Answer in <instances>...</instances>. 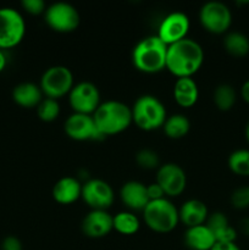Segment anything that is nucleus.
Masks as SVG:
<instances>
[{
	"label": "nucleus",
	"instance_id": "obj_1",
	"mask_svg": "<svg viewBox=\"0 0 249 250\" xmlns=\"http://www.w3.org/2000/svg\"><path fill=\"white\" fill-rule=\"evenodd\" d=\"M204 62V50L197 41L185 38L167 46L166 68L180 77H192Z\"/></svg>",
	"mask_w": 249,
	"mask_h": 250
},
{
	"label": "nucleus",
	"instance_id": "obj_2",
	"mask_svg": "<svg viewBox=\"0 0 249 250\" xmlns=\"http://www.w3.org/2000/svg\"><path fill=\"white\" fill-rule=\"evenodd\" d=\"M93 119L104 137L121 133L133 122L131 107L119 100H106L100 103L93 114Z\"/></svg>",
	"mask_w": 249,
	"mask_h": 250
},
{
	"label": "nucleus",
	"instance_id": "obj_3",
	"mask_svg": "<svg viewBox=\"0 0 249 250\" xmlns=\"http://www.w3.org/2000/svg\"><path fill=\"white\" fill-rule=\"evenodd\" d=\"M167 45L158 36L141 39L132 50V61L137 70L144 73H158L166 68Z\"/></svg>",
	"mask_w": 249,
	"mask_h": 250
},
{
	"label": "nucleus",
	"instance_id": "obj_4",
	"mask_svg": "<svg viewBox=\"0 0 249 250\" xmlns=\"http://www.w3.org/2000/svg\"><path fill=\"white\" fill-rule=\"evenodd\" d=\"M131 110L132 120L143 131H155L163 127L167 119L165 105L159 98L151 94L141 95Z\"/></svg>",
	"mask_w": 249,
	"mask_h": 250
},
{
	"label": "nucleus",
	"instance_id": "obj_5",
	"mask_svg": "<svg viewBox=\"0 0 249 250\" xmlns=\"http://www.w3.org/2000/svg\"><path fill=\"white\" fill-rule=\"evenodd\" d=\"M144 222L156 233H168L180 222L178 209L166 198L151 200L143 210Z\"/></svg>",
	"mask_w": 249,
	"mask_h": 250
},
{
	"label": "nucleus",
	"instance_id": "obj_6",
	"mask_svg": "<svg viewBox=\"0 0 249 250\" xmlns=\"http://www.w3.org/2000/svg\"><path fill=\"white\" fill-rule=\"evenodd\" d=\"M73 85L75 82L72 71L67 66L62 65H55L46 68L39 82V87L44 97L55 100L68 95Z\"/></svg>",
	"mask_w": 249,
	"mask_h": 250
},
{
	"label": "nucleus",
	"instance_id": "obj_7",
	"mask_svg": "<svg viewBox=\"0 0 249 250\" xmlns=\"http://www.w3.org/2000/svg\"><path fill=\"white\" fill-rule=\"evenodd\" d=\"M26 34V22L19 10L0 7V49L19 45Z\"/></svg>",
	"mask_w": 249,
	"mask_h": 250
},
{
	"label": "nucleus",
	"instance_id": "obj_8",
	"mask_svg": "<svg viewBox=\"0 0 249 250\" xmlns=\"http://www.w3.org/2000/svg\"><path fill=\"white\" fill-rule=\"evenodd\" d=\"M44 20L51 29L60 33L75 31L81 21L78 10L66 1H56L46 6Z\"/></svg>",
	"mask_w": 249,
	"mask_h": 250
},
{
	"label": "nucleus",
	"instance_id": "obj_9",
	"mask_svg": "<svg viewBox=\"0 0 249 250\" xmlns=\"http://www.w3.org/2000/svg\"><path fill=\"white\" fill-rule=\"evenodd\" d=\"M199 21L208 32L221 34L232 24V12L225 2L211 0L200 7Z\"/></svg>",
	"mask_w": 249,
	"mask_h": 250
},
{
	"label": "nucleus",
	"instance_id": "obj_10",
	"mask_svg": "<svg viewBox=\"0 0 249 250\" xmlns=\"http://www.w3.org/2000/svg\"><path fill=\"white\" fill-rule=\"evenodd\" d=\"M68 103L73 112L93 115L100 105V92L94 83L83 81L73 85L68 93Z\"/></svg>",
	"mask_w": 249,
	"mask_h": 250
},
{
	"label": "nucleus",
	"instance_id": "obj_11",
	"mask_svg": "<svg viewBox=\"0 0 249 250\" xmlns=\"http://www.w3.org/2000/svg\"><path fill=\"white\" fill-rule=\"evenodd\" d=\"M81 198L92 210H106L114 203L115 194L109 183L100 178H92L82 185Z\"/></svg>",
	"mask_w": 249,
	"mask_h": 250
},
{
	"label": "nucleus",
	"instance_id": "obj_12",
	"mask_svg": "<svg viewBox=\"0 0 249 250\" xmlns=\"http://www.w3.org/2000/svg\"><path fill=\"white\" fill-rule=\"evenodd\" d=\"M63 129H65V133L73 141L84 142L104 139V136L100 133L95 125L93 115L73 112L66 119Z\"/></svg>",
	"mask_w": 249,
	"mask_h": 250
},
{
	"label": "nucleus",
	"instance_id": "obj_13",
	"mask_svg": "<svg viewBox=\"0 0 249 250\" xmlns=\"http://www.w3.org/2000/svg\"><path fill=\"white\" fill-rule=\"evenodd\" d=\"M156 183L163 188L165 195L178 197L185 192L187 186V176L180 165L166 163L159 166L156 171Z\"/></svg>",
	"mask_w": 249,
	"mask_h": 250
},
{
	"label": "nucleus",
	"instance_id": "obj_14",
	"mask_svg": "<svg viewBox=\"0 0 249 250\" xmlns=\"http://www.w3.org/2000/svg\"><path fill=\"white\" fill-rule=\"evenodd\" d=\"M189 26V17L185 12L173 11L164 17L156 36L168 46L176 42L187 38Z\"/></svg>",
	"mask_w": 249,
	"mask_h": 250
},
{
	"label": "nucleus",
	"instance_id": "obj_15",
	"mask_svg": "<svg viewBox=\"0 0 249 250\" xmlns=\"http://www.w3.org/2000/svg\"><path fill=\"white\" fill-rule=\"evenodd\" d=\"M81 227L89 238H103L114 229L112 216L106 210H92L83 217Z\"/></svg>",
	"mask_w": 249,
	"mask_h": 250
},
{
	"label": "nucleus",
	"instance_id": "obj_16",
	"mask_svg": "<svg viewBox=\"0 0 249 250\" xmlns=\"http://www.w3.org/2000/svg\"><path fill=\"white\" fill-rule=\"evenodd\" d=\"M120 197L128 209L136 211H143L144 208L150 202L146 193V185L138 181H128L124 183L120 189Z\"/></svg>",
	"mask_w": 249,
	"mask_h": 250
},
{
	"label": "nucleus",
	"instance_id": "obj_17",
	"mask_svg": "<svg viewBox=\"0 0 249 250\" xmlns=\"http://www.w3.org/2000/svg\"><path fill=\"white\" fill-rule=\"evenodd\" d=\"M54 200L59 204L68 205L77 202L82 195V185L72 176H65L54 185L51 190Z\"/></svg>",
	"mask_w": 249,
	"mask_h": 250
},
{
	"label": "nucleus",
	"instance_id": "obj_18",
	"mask_svg": "<svg viewBox=\"0 0 249 250\" xmlns=\"http://www.w3.org/2000/svg\"><path fill=\"white\" fill-rule=\"evenodd\" d=\"M180 221L187 226V229L199 225H204L209 216V210L204 202L199 199H189L182 204L178 210Z\"/></svg>",
	"mask_w": 249,
	"mask_h": 250
},
{
	"label": "nucleus",
	"instance_id": "obj_19",
	"mask_svg": "<svg viewBox=\"0 0 249 250\" xmlns=\"http://www.w3.org/2000/svg\"><path fill=\"white\" fill-rule=\"evenodd\" d=\"M215 243L214 233L205 224L189 227L185 233V244L190 250H211Z\"/></svg>",
	"mask_w": 249,
	"mask_h": 250
},
{
	"label": "nucleus",
	"instance_id": "obj_20",
	"mask_svg": "<svg viewBox=\"0 0 249 250\" xmlns=\"http://www.w3.org/2000/svg\"><path fill=\"white\" fill-rule=\"evenodd\" d=\"M173 98L182 107H192L199 98V89L192 77H180L173 85Z\"/></svg>",
	"mask_w": 249,
	"mask_h": 250
},
{
	"label": "nucleus",
	"instance_id": "obj_21",
	"mask_svg": "<svg viewBox=\"0 0 249 250\" xmlns=\"http://www.w3.org/2000/svg\"><path fill=\"white\" fill-rule=\"evenodd\" d=\"M205 225L211 229L216 242H236V229L229 225L228 219L224 212L215 211L209 214Z\"/></svg>",
	"mask_w": 249,
	"mask_h": 250
},
{
	"label": "nucleus",
	"instance_id": "obj_22",
	"mask_svg": "<svg viewBox=\"0 0 249 250\" xmlns=\"http://www.w3.org/2000/svg\"><path fill=\"white\" fill-rule=\"evenodd\" d=\"M44 95L41 87L36 83L23 82L17 84L12 89V99L17 105L22 107H37L39 103L43 100Z\"/></svg>",
	"mask_w": 249,
	"mask_h": 250
},
{
	"label": "nucleus",
	"instance_id": "obj_23",
	"mask_svg": "<svg viewBox=\"0 0 249 250\" xmlns=\"http://www.w3.org/2000/svg\"><path fill=\"white\" fill-rule=\"evenodd\" d=\"M166 136L171 139H180L187 136L190 129V121L182 114H173L167 116L163 126Z\"/></svg>",
	"mask_w": 249,
	"mask_h": 250
},
{
	"label": "nucleus",
	"instance_id": "obj_24",
	"mask_svg": "<svg viewBox=\"0 0 249 250\" xmlns=\"http://www.w3.org/2000/svg\"><path fill=\"white\" fill-rule=\"evenodd\" d=\"M224 46L231 55L237 58L246 56L249 53V38L242 32H228L224 38Z\"/></svg>",
	"mask_w": 249,
	"mask_h": 250
},
{
	"label": "nucleus",
	"instance_id": "obj_25",
	"mask_svg": "<svg viewBox=\"0 0 249 250\" xmlns=\"http://www.w3.org/2000/svg\"><path fill=\"white\" fill-rule=\"evenodd\" d=\"M112 225L116 232L124 236H131L138 232L141 222L133 212L121 211L112 216Z\"/></svg>",
	"mask_w": 249,
	"mask_h": 250
},
{
	"label": "nucleus",
	"instance_id": "obj_26",
	"mask_svg": "<svg viewBox=\"0 0 249 250\" xmlns=\"http://www.w3.org/2000/svg\"><path fill=\"white\" fill-rule=\"evenodd\" d=\"M212 99L217 109L221 111H228L233 107L237 100L236 90L228 83H221L215 88Z\"/></svg>",
	"mask_w": 249,
	"mask_h": 250
},
{
	"label": "nucleus",
	"instance_id": "obj_27",
	"mask_svg": "<svg viewBox=\"0 0 249 250\" xmlns=\"http://www.w3.org/2000/svg\"><path fill=\"white\" fill-rule=\"evenodd\" d=\"M229 170L238 176H249V149H237L228 156Z\"/></svg>",
	"mask_w": 249,
	"mask_h": 250
},
{
	"label": "nucleus",
	"instance_id": "obj_28",
	"mask_svg": "<svg viewBox=\"0 0 249 250\" xmlns=\"http://www.w3.org/2000/svg\"><path fill=\"white\" fill-rule=\"evenodd\" d=\"M37 115L44 122H53L60 115V105L59 102L51 98H43L37 106Z\"/></svg>",
	"mask_w": 249,
	"mask_h": 250
},
{
	"label": "nucleus",
	"instance_id": "obj_29",
	"mask_svg": "<svg viewBox=\"0 0 249 250\" xmlns=\"http://www.w3.org/2000/svg\"><path fill=\"white\" fill-rule=\"evenodd\" d=\"M136 161L142 168H145V170H154L160 166V159L156 151L148 148L141 149L136 154Z\"/></svg>",
	"mask_w": 249,
	"mask_h": 250
},
{
	"label": "nucleus",
	"instance_id": "obj_30",
	"mask_svg": "<svg viewBox=\"0 0 249 250\" xmlns=\"http://www.w3.org/2000/svg\"><path fill=\"white\" fill-rule=\"evenodd\" d=\"M231 204L239 210L249 208V186H241L232 192Z\"/></svg>",
	"mask_w": 249,
	"mask_h": 250
},
{
	"label": "nucleus",
	"instance_id": "obj_31",
	"mask_svg": "<svg viewBox=\"0 0 249 250\" xmlns=\"http://www.w3.org/2000/svg\"><path fill=\"white\" fill-rule=\"evenodd\" d=\"M21 5L28 14L32 15L44 14L46 10V5L44 0H22Z\"/></svg>",
	"mask_w": 249,
	"mask_h": 250
},
{
	"label": "nucleus",
	"instance_id": "obj_32",
	"mask_svg": "<svg viewBox=\"0 0 249 250\" xmlns=\"http://www.w3.org/2000/svg\"><path fill=\"white\" fill-rule=\"evenodd\" d=\"M146 193H148V198L150 202L151 200H159L165 198V193H164L163 188L156 182L146 186Z\"/></svg>",
	"mask_w": 249,
	"mask_h": 250
},
{
	"label": "nucleus",
	"instance_id": "obj_33",
	"mask_svg": "<svg viewBox=\"0 0 249 250\" xmlns=\"http://www.w3.org/2000/svg\"><path fill=\"white\" fill-rule=\"evenodd\" d=\"M1 250H22L21 242L16 237L9 236L2 241Z\"/></svg>",
	"mask_w": 249,
	"mask_h": 250
},
{
	"label": "nucleus",
	"instance_id": "obj_34",
	"mask_svg": "<svg viewBox=\"0 0 249 250\" xmlns=\"http://www.w3.org/2000/svg\"><path fill=\"white\" fill-rule=\"evenodd\" d=\"M211 250H241L236 242H216Z\"/></svg>",
	"mask_w": 249,
	"mask_h": 250
},
{
	"label": "nucleus",
	"instance_id": "obj_35",
	"mask_svg": "<svg viewBox=\"0 0 249 250\" xmlns=\"http://www.w3.org/2000/svg\"><path fill=\"white\" fill-rule=\"evenodd\" d=\"M239 229L244 236L249 237V217H244L239 221Z\"/></svg>",
	"mask_w": 249,
	"mask_h": 250
},
{
	"label": "nucleus",
	"instance_id": "obj_36",
	"mask_svg": "<svg viewBox=\"0 0 249 250\" xmlns=\"http://www.w3.org/2000/svg\"><path fill=\"white\" fill-rule=\"evenodd\" d=\"M241 95L243 98V100L249 104V80H247L246 82L242 84L241 88Z\"/></svg>",
	"mask_w": 249,
	"mask_h": 250
},
{
	"label": "nucleus",
	"instance_id": "obj_37",
	"mask_svg": "<svg viewBox=\"0 0 249 250\" xmlns=\"http://www.w3.org/2000/svg\"><path fill=\"white\" fill-rule=\"evenodd\" d=\"M6 62H7L6 55H5L4 50H1V49H0V72H1L5 67H6Z\"/></svg>",
	"mask_w": 249,
	"mask_h": 250
},
{
	"label": "nucleus",
	"instance_id": "obj_38",
	"mask_svg": "<svg viewBox=\"0 0 249 250\" xmlns=\"http://www.w3.org/2000/svg\"><path fill=\"white\" fill-rule=\"evenodd\" d=\"M244 133H246V138H247V141H248V143H249V120H248V122H247V125H246V129H244Z\"/></svg>",
	"mask_w": 249,
	"mask_h": 250
}]
</instances>
